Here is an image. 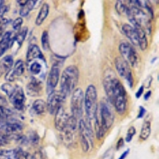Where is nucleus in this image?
Instances as JSON below:
<instances>
[{
	"mask_svg": "<svg viewBox=\"0 0 159 159\" xmlns=\"http://www.w3.org/2000/svg\"><path fill=\"white\" fill-rule=\"evenodd\" d=\"M14 38L12 33L7 31L0 38V57L2 56L9 48H11V42Z\"/></svg>",
	"mask_w": 159,
	"mask_h": 159,
	"instance_id": "obj_17",
	"label": "nucleus"
},
{
	"mask_svg": "<svg viewBox=\"0 0 159 159\" xmlns=\"http://www.w3.org/2000/svg\"><path fill=\"white\" fill-rule=\"evenodd\" d=\"M61 61H56L52 64L50 71L49 72L47 78V84H46V92L47 94H50L51 92H53L55 88L57 87L60 78V69H61Z\"/></svg>",
	"mask_w": 159,
	"mask_h": 159,
	"instance_id": "obj_9",
	"label": "nucleus"
},
{
	"mask_svg": "<svg viewBox=\"0 0 159 159\" xmlns=\"http://www.w3.org/2000/svg\"><path fill=\"white\" fill-rule=\"evenodd\" d=\"M3 5H4V1H1V0H0V7Z\"/></svg>",
	"mask_w": 159,
	"mask_h": 159,
	"instance_id": "obj_45",
	"label": "nucleus"
},
{
	"mask_svg": "<svg viewBox=\"0 0 159 159\" xmlns=\"http://www.w3.org/2000/svg\"><path fill=\"white\" fill-rule=\"evenodd\" d=\"M42 90V82L36 78H31L30 81L26 85V92L30 96H38Z\"/></svg>",
	"mask_w": 159,
	"mask_h": 159,
	"instance_id": "obj_15",
	"label": "nucleus"
},
{
	"mask_svg": "<svg viewBox=\"0 0 159 159\" xmlns=\"http://www.w3.org/2000/svg\"><path fill=\"white\" fill-rule=\"evenodd\" d=\"M135 134H136L135 128H134V127H130V128L128 129V130H127V135H126V142H127V143H130Z\"/></svg>",
	"mask_w": 159,
	"mask_h": 159,
	"instance_id": "obj_32",
	"label": "nucleus"
},
{
	"mask_svg": "<svg viewBox=\"0 0 159 159\" xmlns=\"http://www.w3.org/2000/svg\"><path fill=\"white\" fill-rule=\"evenodd\" d=\"M47 110V104L42 99H37L32 104L31 113L33 116H42L44 115Z\"/></svg>",
	"mask_w": 159,
	"mask_h": 159,
	"instance_id": "obj_18",
	"label": "nucleus"
},
{
	"mask_svg": "<svg viewBox=\"0 0 159 159\" xmlns=\"http://www.w3.org/2000/svg\"><path fill=\"white\" fill-rule=\"evenodd\" d=\"M112 155H113V154H111L110 150H108V151L105 154L103 159H112V157H112Z\"/></svg>",
	"mask_w": 159,
	"mask_h": 159,
	"instance_id": "obj_41",
	"label": "nucleus"
},
{
	"mask_svg": "<svg viewBox=\"0 0 159 159\" xmlns=\"http://www.w3.org/2000/svg\"><path fill=\"white\" fill-rule=\"evenodd\" d=\"M7 105V101L4 96L0 94V107H6Z\"/></svg>",
	"mask_w": 159,
	"mask_h": 159,
	"instance_id": "obj_37",
	"label": "nucleus"
},
{
	"mask_svg": "<svg viewBox=\"0 0 159 159\" xmlns=\"http://www.w3.org/2000/svg\"><path fill=\"white\" fill-rule=\"evenodd\" d=\"M151 93H152L151 91H148V92H147V93L144 95V99H146V100H147L148 99H150V96H151Z\"/></svg>",
	"mask_w": 159,
	"mask_h": 159,
	"instance_id": "obj_42",
	"label": "nucleus"
},
{
	"mask_svg": "<svg viewBox=\"0 0 159 159\" xmlns=\"http://www.w3.org/2000/svg\"><path fill=\"white\" fill-rule=\"evenodd\" d=\"M123 32L126 35L127 38L130 40V43L134 45L139 46V42H138V34L135 28L133 27L131 25L129 24H123L122 26Z\"/></svg>",
	"mask_w": 159,
	"mask_h": 159,
	"instance_id": "obj_16",
	"label": "nucleus"
},
{
	"mask_svg": "<svg viewBox=\"0 0 159 159\" xmlns=\"http://www.w3.org/2000/svg\"><path fill=\"white\" fill-rule=\"evenodd\" d=\"M8 22H9V20L7 19L6 18H3V17H0V36L2 35V31L7 25Z\"/></svg>",
	"mask_w": 159,
	"mask_h": 159,
	"instance_id": "obj_35",
	"label": "nucleus"
},
{
	"mask_svg": "<svg viewBox=\"0 0 159 159\" xmlns=\"http://www.w3.org/2000/svg\"><path fill=\"white\" fill-rule=\"evenodd\" d=\"M17 2H18L19 5H21L22 7V6L25 5L26 2H27V0H23V1H17Z\"/></svg>",
	"mask_w": 159,
	"mask_h": 159,
	"instance_id": "obj_44",
	"label": "nucleus"
},
{
	"mask_svg": "<svg viewBox=\"0 0 159 159\" xmlns=\"http://www.w3.org/2000/svg\"><path fill=\"white\" fill-rule=\"evenodd\" d=\"M111 105L107 100H102L97 107L94 120L96 121V134L98 139L103 138L114 123L115 117Z\"/></svg>",
	"mask_w": 159,
	"mask_h": 159,
	"instance_id": "obj_2",
	"label": "nucleus"
},
{
	"mask_svg": "<svg viewBox=\"0 0 159 159\" xmlns=\"http://www.w3.org/2000/svg\"><path fill=\"white\" fill-rule=\"evenodd\" d=\"M22 151L21 149L0 150V159H20Z\"/></svg>",
	"mask_w": 159,
	"mask_h": 159,
	"instance_id": "obj_20",
	"label": "nucleus"
},
{
	"mask_svg": "<svg viewBox=\"0 0 159 159\" xmlns=\"http://www.w3.org/2000/svg\"><path fill=\"white\" fill-rule=\"evenodd\" d=\"M27 32H28V29L27 27H23L19 32L17 34V35H15L14 37L12 40V42L11 43H16L18 45V48L19 49L21 47V45H22L23 42L25 41V37L27 35Z\"/></svg>",
	"mask_w": 159,
	"mask_h": 159,
	"instance_id": "obj_23",
	"label": "nucleus"
},
{
	"mask_svg": "<svg viewBox=\"0 0 159 159\" xmlns=\"http://www.w3.org/2000/svg\"><path fill=\"white\" fill-rule=\"evenodd\" d=\"M49 12V6L48 3H44L42 6V7L40 9L39 13L37 16L36 20H35V24L37 25H41L44 22L45 18H47Z\"/></svg>",
	"mask_w": 159,
	"mask_h": 159,
	"instance_id": "obj_21",
	"label": "nucleus"
},
{
	"mask_svg": "<svg viewBox=\"0 0 159 159\" xmlns=\"http://www.w3.org/2000/svg\"><path fill=\"white\" fill-rule=\"evenodd\" d=\"M79 131L80 136V143L84 152H88L93 146L92 141V132L89 125L84 120H80L79 123Z\"/></svg>",
	"mask_w": 159,
	"mask_h": 159,
	"instance_id": "obj_7",
	"label": "nucleus"
},
{
	"mask_svg": "<svg viewBox=\"0 0 159 159\" xmlns=\"http://www.w3.org/2000/svg\"><path fill=\"white\" fill-rule=\"evenodd\" d=\"M11 140H13L11 137L0 134V147H2L6 146V145L9 144Z\"/></svg>",
	"mask_w": 159,
	"mask_h": 159,
	"instance_id": "obj_33",
	"label": "nucleus"
},
{
	"mask_svg": "<svg viewBox=\"0 0 159 159\" xmlns=\"http://www.w3.org/2000/svg\"><path fill=\"white\" fill-rule=\"evenodd\" d=\"M66 96H64L61 92H57V91H53L49 94L47 100V110L51 115L56 114L57 111L60 107H63L64 102L65 100Z\"/></svg>",
	"mask_w": 159,
	"mask_h": 159,
	"instance_id": "obj_8",
	"label": "nucleus"
},
{
	"mask_svg": "<svg viewBox=\"0 0 159 159\" xmlns=\"http://www.w3.org/2000/svg\"><path fill=\"white\" fill-rule=\"evenodd\" d=\"M134 27V26H133ZM138 34V42H139V46L142 50L147 49L148 46V42H147V34H145L144 31L140 28H135Z\"/></svg>",
	"mask_w": 159,
	"mask_h": 159,
	"instance_id": "obj_22",
	"label": "nucleus"
},
{
	"mask_svg": "<svg viewBox=\"0 0 159 159\" xmlns=\"http://www.w3.org/2000/svg\"><path fill=\"white\" fill-rule=\"evenodd\" d=\"M11 102L14 107L18 111H22L24 109L25 107V93L23 92V89L22 88L16 85L15 88V90L10 96Z\"/></svg>",
	"mask_w": 159,
	"mask_h": 159,
	"instance_id": "obj_11",
	"label": "nucleus"
},
{
	"mask_svg": "<svg viewBox=\"0 0 159 159\" xmlns=\"http://www.w3.org/2000/svg\"><path fill=\"white\" fill-rule=\"evenodd\" d=\"M115 64H116V69L119 76L126 80V81L128 84L130 88L133 87L134 79H133V76H132L130 65L121 57L116 58Z\"/></svg>",
	"mask_w": 159,
	"mask_h": 159,
	"instance_id": "obj_10",
	"label": "nucleus"
},
{
	"mask_svg": "<svg viewBox=\"0 0 159 159\" xmlns=\"http://www.w3.org/2000/svg\"><path fill=\"white\" fill-rule=\"evenodd\" d=\"M128 8L129 3H127V1H117L116 2V9L119 15H127Z\"/></svg>",
	"mask_w": 159,
	"mask_h": 159,
	"instance_id": "obj_27",
	"label": "nucleus"
},
{
	"mask_svg": "<svg viewBox=\"0 0 159 159\" xmlns=\"http://www.w3.org/2000/svg\"><path fill=\"white\" fill-rule=\"evenodd\" d=\"M129 152H130V150H129V149H127V150H125L123 154H121V156H120V157H119L118 159H125L126 157H127V156L128 155Z\"/></svg>",
	"mask_w": 159,
	"mask_h": 159,
	"instance_id": "obj_40",
	"label": "nucleus"
},
{
	"mask_svg": "<svg viewBox=\"0 0 159 159\" xmlns=\"http://www.w3.org/2000/svg\"><path fill=\"white\" fill-rule=\"evenodd\" d=\"M25 71V64L22 60H18L11 70L5 75V80L7 81H14L15 78L22 76Z\"/></svg>",
	"mask_w": 159,
	"mask_h": 159,
	"instance_id": "obj_13",
	"label": "nucleus"
},
{
	"mask_svg": "<svg viewBox=\"0 0 159 159\" xmlns=\"http://www.w3.org/2000/svg\"><path fill=\"white\" fill-rule=\"evenodd\" d=\"M13 64H14V60H13L12 56L8 55V56L4 57L0 61V76L7 73L13 67Z\"/></svg>",
	"mask_w": 159,
	"mask_h": 159,
	"instance_id": "obj_19",
	"label": "nucleus"
},
{
	"mask_svg": "<svg viewBox=\"0 0 159 159\" xmlns=\"http://www.w3.org/2000/svg\"><path fill=\"white\" fill-rule=\"evenodd\" d=\"M15 86H13L10 83H5L3 84H2V86H1V90L3 91L6 93V95L8 97H10L11 96V94L13 93V92H14V90H15Z\"/></svg>",
	"mask_w": 159,
	"mask_h": 159,
	"instance_id": "obj_30",
	"label": "nucleus"
},
{
	"mask_svg": "<svg viewBox=\"0 0 159 159\" xmlns=\"http://www.w3.org/2000/svg\"><path fill=\"white\" fill-rule=\"evenodd\" d=\"M7 120H8V119H0V128H1V127H2L6 123H7Z\"/></svg>",
	"mask_w": 159,
	"mask_h": 159,
	"instance_id": "obj_43",
	"label": "nucleus"
},
{
	"mask_svg": "<svg viewBox=\"0 0 159 159\" xmlns=\"http://www.w3.org/2000/svg\"><path fill=\"white\" fill-rule=\"evenodd\" d=\"M80 72L75 65L68 66L62 72L61 76V92L65 96L73 92L79 80Z\"/></svg>",
	"mask_w": 159,
	"mask_h": 159,
	"instance_id": "obj_3",
	"label": "nucleus"
},
{
	"mask_svg": "<svg viewBox=\"0 0 159 159\" xmlns=\"http://www.w3.org/2000/svg\"><path fill=\"white\" fill-rule=\"evenodd\" d=\"M84 105L86 116L89 121L94 120L97 111V92L96 89L93 84H90L88 86L86 92L84 94Z\"/></svg>",
	"mask_w": 159,
	"mask_h": 159,
	"instance_id": "obj_4",
	"label": "nucleus"
},
{
	"mask_svg": "<svg viewBox=\"0 0 159 159\" xmlns=\"http://www.w3.org/2000/svg\"><path fill=\"white\" fill-rule=\"evenodd\" d=\"M103 88L109 103L114 106L119 115L124 114L127 107V92L113 71L108 70L106 72L103 79Z\"/></svg>",
	"mask_w": 159,
	"mask_h": 159,
	"instance_id": "obj_1",
	"label": "nucleus"
},
{
	"mask_svg": "<svg viewBox=\"0 0 159 159\" xmlns=\"http://www.w3.org/2000/svg\"><path fill=\"white\" fill-rule=\"evenodd\" d=\"M42 45L44 50H48L49 49V33L44 31L42 35Z\"/></svg>",
	"mask_w": 159,
	"mask_h": 159,
	"instance_id": "obj_28",
	"label": "nucleus"
},
{
	"mask_svg": "<svg viewBox=\"0 0 159 159\" xmlns=\"http://www.w3.org/2000/svg\"><path fill=\"white\" fill-rule=\"evenodd\" d=\"M150 132H151V125H150V121H146L143 123V127L141 128V131H140V139L143 140H146L148 139L149 136L150 135Z\"/></svg>",
	"mask_w": 159,
	"mask_h": 159,
	"instance_id": "obj_25",
	"label": "nucleus"
},
{
	"mask_svg": "<svg viewBox=\"0 0 159 159\" xmlns=\"http://www.w3.org/2000/svg\"><path fill=\"white\" fill-rule=\"evenodd\" d=\"M37 1L34 0H30L27 1V2L24 6H22L21 10H20V16L22 17H26L30 14L31 11L34 9V7L36 5Z\"/></svg>",
	"mask_w": 159,
	"mask_h": 159,
	"instance_id": "obj_24",
	"label": "nucleus"
},
{
	"mask_svg": "<svg viewBox=\"0 0 159 159\" xmlns=\"http://www.w3.org/2000/svg\"><path fill=\"white\" fill-rule=\"evenodd\" d=\"M69 115L68 114L63 107H60L55 114V127L57 130L62 132L65 130L68 120L69 119Z\"/></svg>",
	"mask_w": 159,
	"mask_h": 159,
	"instance_id": "obj_12",
	"label": "nucleus"
},
{
	"mask_svg": "<svg viewBox=\"0 0 159 159\" xmlns=\"http://www.w3.org/2000/svg\"><path fill=\"white\" fill-rule=\"evenodd\" d=\"M37 60L45 61V58H44L42 50L40 49L39 46L35 44H32L28 48L27 53H26V61H27V63L30 64V62L37 61Z\"/></svg>",
	"mask_w": 159,
	"mask_h": 159,
	"instance_id": "obj_14",
	"label": "nucleus"
},
{
	"mask_svg": "<svg viewBox=\"0 0 159 159\" xmlns=\"http://www.w3.org/2000/svg\"><path fill=\"white\" fill-rule=\"evenodd\" d=\"M84 99V94L81 89H76L73 91L71 98V111L72 116L76 119L81 118L83 116Z\"/></svg>",
	"mask_w": 159,
	"mask_h": 159,
	"instance_id": "obj_6",
	"label": "nucleus"
},
{
	"mask_svg": "<svg viewBox=\"0 0 159 159\" xmlns=\"http://www.w3.org/2000/svg\"><path fill=\"white\" fill-rule=\"evenodd\" d=\"M119 50L125 61L132 67H137L139 64V56L133 45L127 42H122L119 45Z\"/></svg>",
	"mask_w": 159,
	"mask_h": 159,
	"instance_id": "obj_5",
	"label": "nucleus"
},
{
	"mask_svg": "<svg viewBox=\"0 0 159 159\" xmlns=\"http://www.w3.org/2000/svg\"><path fill=\"white\" fill-rule=\"evenodd\" d=\"M124 146V141H123V139H120L119 141L117 142V145H116V149L117 150H119V149H121L122 147Z\"/></svg>",
	"mask_w": 159,
	"mask_h": 159,
	"instance_id": "obj_39",
	"label": "nucleus"
},
{
	"mask_svg": "<svg viewBox=\"0 0 159 159\" xmlns=\"http://www.w3.org/2000/svg\"><path fill=\"white\" fill-rule=\"evenodd\" d=\"M29 65V71L30 72V73L34 75H38L40 74L42 71V65L41 64V62L39 61H34L30 62Z\"/></svg>",
	"mask_w": 159,
	"mask_h": 159,
	"instance_id": "obj_26",
	"label": "nucleus"
},
{
	"mask_svg": "<svg viewBox=\"0 0 159 159\" xmlns=\"http://www.w3.org/2000/svg\"><path fill=\"white\" fill-rule=\"evenodd\" d=\"M146 111H146L145 107H143V106H140L139 107V113L137 116V119H143L144 117L145 114H146Z\"/></svg>",
	"mask_w": 159,
	"mask_h": 159,
	"instance_id": "obj_36",
	"label": "nucleus"
},
{
	"mask_svg": "<svg viewBox=\"0 0 159 159\" xmlns=\"http://www.w3.org/2000/svg\"><path fill=\"white\" fill-rule=\"evenodd\" d=\"M13 112L11 109L7 108L6 107H0V119H7L12 118Z\"/></svg>",
	"mask_w": 159,
	"mask_h": 159,
	"instance_id": "obj_29",
	"label": "nucleus"
},
{
	"mask_svg": "<svg viewBox=\"0 0 159 159\" xmlns=\"http://www.w3.org/2000/svg\"><path fill=\"white\" fill-rule=\"evenodd\" d=\"M25 138H26V142L30 143V144L37 145L38 142H39V137H38V135L35 132H31V133L29 134L28 137Z\"/></svg>",
	"mask_w": 159,
	"mask_h": 159,
	"instance_id": "obj_31",
	"label": "nucleus"
},
{
	"mask_svg": "<svg viewBox=\"0 0 159 159\" xmlns=\"http://www.w3.org/2000/svg\"><path fill=\"white\" fill-rule=\"evenodd\" d=\"M143 92H144V86L142 85L141 87L139 88V90H138V92H136V94H135L136 98H137V99H139V98L141 97L142 95L143 94Z\"/></svg>",
	"mask_w": 159,
	"mask_h": 159,
	"instance_id": "obj_38",
	"label": "nucleus"
},
{
	"mask_svg": "<svg viewBox=\"0 0 159 159\" xmlns=\"http://www.w3.org/2000/svg\"><path fill=\"white\" fill-rule=\"evenodd\" d=\"M22 23H23V20H22V18H16L12 23L13 29L15 30H18L21 29V27H22Z\"/></svg>",
	"mask_w": 159,
	"mask_h": 159,
	"instance_id": "obj_34",
	"label": "nucleus"
}]
</instances>
